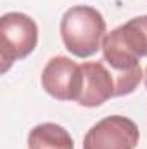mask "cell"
<instances>
[{
    "label": "cell",
    "instance_id": "cell-6",
    "mask_svg": "<svg viewBox=\"0 0 147 149\" xmlns=\"http://www.w3.org/2000/svg\"><path fill=\"white\" fill-rule=\"evenodd\" d=\"M81 66V92L78 104L85 108H97L107 99L116 97V81L104 61L83 63Z\"/></svg>",
    "mask_w": 147,
    "mask_h": 149
},
{
    "label": "cell",
    "instance_id": "cell-2",
    "mask_svg": "<svg viewBox=\"0 0 147 149\" xmlns=\"http://www.w3.org/2000/svg\"><path fill=\"white\" fill-rule=\"evenodd\" d=\"M61 37L73 56L81 59L90 57L102 47L106 19L90 5H74L61 19Z\"/></svg>",
    "mask_w": 147,
    "mask_h": 149
},
{
    "label": "cell",
    "instance_id": "cell-8",
    "mask_svg": "<svg viewBox=\"0 0 147 149\" xmlns=\"http://www.w3.org/2000/svg\"><path fill=\"white\" fill-rule=\"evenodd\" d=\"M144 83H146V88H147V68H146V73H144Z\"/></svg>",
    "mask_w": 147,
    "mask_h": 149
},
{
    "label": "cell",
    "instance_id": "cell-7",
    "mask_svg": "<svg viewBox=\"0 0 147 149\" xmlns=\"http://www.w3.org/2000/svg\"><path fill=\"white\" fill-rule=\"evenodd\" d=\"M30 149H74L73 137L57 123H40L28 135Z\"/></svg>",
    "mask_w": 147,
    "mask_h": 149
},
{
    "label": "cell",
    "instance_id": "cell-4",
    "mask_svg": "<svg viewBox=\"0 0 147 149\" xmlns=\"http://www.w3.org/2000/svg\"><path fill=\"white\" fill-rule=\"evenodd\" d=\"M140 139L139 127L126 116L112 114L97 121L85 135L83 149H135Z\"/></svg>",
    "mask_w": 147,
    "mask_h": 149
},
{
    "label": "cell",
    "instance_id": "cell-5",
    "mask_svg": "<svg viewBox=\"0 0 147 149\" xmlns=\"http://www.w3.org/2000/svg\"><path fill=\"white\" fill-rule=\"evenodd\" d=\"M42 87L57 101H78L81 92V66L66 56L52 57L42 71Z\"/></svg>",
    "mask_w": 147,
    "mask_h": 149
},
{
    "label": "cell",
    "instance_id": "cell-1",
    "mask_svg": "<svg viewBox=\"0 0 147 149\" xmlns=\"http://www.w3.org/2000/svg\"><path fill=\"white\" fill-rule=\"evenodd\" d=\"M102 56L116 81V97L132 94L140 80V57L147 56V16H139L106 33Z\"/></svg>",
    "mask_w": 147,
    "mask_h": 149
},
{
    "label": "cell",
    "instance_id": "cell-3",
    "mask_svg": "<svg viewBox=\"0 0 147 149\" xmlns=\"http://www.w3.org/2000/svg\"><path fill=\"white\" fill-rule=\"evenodd\" d=\"M38 43L37 23L23 12H7L0 17V71L28 57Z\"/></svg>",
    "mask_w": 147,
    "mask_h": 149
}]
</instances>
